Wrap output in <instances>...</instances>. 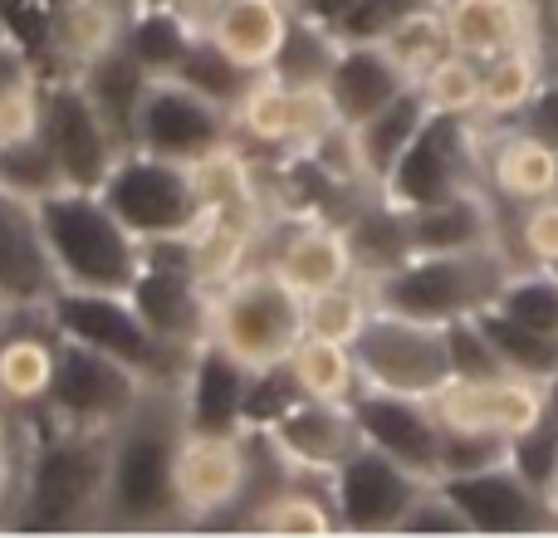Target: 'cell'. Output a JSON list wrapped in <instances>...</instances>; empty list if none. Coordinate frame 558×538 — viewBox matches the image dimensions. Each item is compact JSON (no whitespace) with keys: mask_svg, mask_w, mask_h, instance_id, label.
Listing matches in <instances>:
<instances>
[{"mask_svg":"<svg viewBox=\"0 0 558 538\" xmlns=\"http://www.w3.org/2000/svg\"><path fill=\"white\" fill-rule=\"evenodd\" d=\"M186 436V412L177 382H153L137 412L108 431V480L98 534H153L186 529L177 500V451Z\"/></svg>","mask_w":558,"mask_h":538,"instance_id":"cell-1","label":"cell"},{"mask_svg":"<svg viewBox=\"0 0 558 538\" xmlns=\"http://www.w3.org/2000/svg\"><path fill=\"white\" fill-rule=\"evenodd\" d=\"M104 480H108V436L64 431V426L39 421V431L25 436L5 529L98 534Z\"/></svg>","mask_w":558,"mask_h":538,"instance_id":"cell-2","label":"cell"},{"mask_svg":"<svg viewBox=\"0 0 558 538\" xmlns=\"http://www.w3.org/2000/svg\"><path fill=\"white\" fill-rule=\"evenodd\" d=\"M520 269L505 241L471 245V250H416L383 279H373L377 308H392L426 323H456L500 298L510 274Z\"/></svg>","mask_w":558,"mask_h":538,"instance_id":"cell-3","label":"cell"},{"mask_svg":"<svg viewBox=\"0 0 558 538\" xmlns=\"http://www.w3.org/2000/svg\"><path fill=\"white\" fill-rule=\"evenodd\" d=\"M45 231L49 265L59 274V289H108L128 294L143 269V241L118 221V211L104 201V192L64 186L35 206Z\"/></svg>","mask_w":558,"mask_h":538,"instance_id":"cell-4","label":"cell"},{"mask_svg":"<svg viewBox=\"0 0 558 538\" xmlns=\"http://www.w3.org/2000/svg\"><path fill=\"white\" fill-rule=\"evenodd\" d=\"M206 338L231 347L245 367L289 363V353L304 338V294L289 289L270 265H245L241 274L211 289Z\"/></svg>","mask_w":558,"mask_h":538,"instance_id":"cell-5","label":"cell"},{"mask_svg":"<svg viewBox=\"0 0 558 538\" xmlns=\"http://www.w3.org/2000/svg\"><path fill=\"white\" fill-rule=\"evenodd\" d=\"M153 377L143 367L123 363L113 353H98L88 343L59 338V367L49 396L39 412V421L64 426V431H88V436H108L137 412V402L147 396Z\"/></svg>","mask_w":558,"mask_h":538,"instance_id":"cell-6","label":"cell"},{"mask_svg":"<svg viewBox=\"0 0 558 538\" xmlns=\"http://www.w3.org/2000/svg\"><path fill=\"white\" fill-rule=\"evenodd\" d=\"M45 318L54 323L59 338L88 343L98 353H113L123 363L143 367L153 382H182L192 347H172L143 323L128 294H108V289H54L45 304Z\"/></svg>","mask_w":558,"mask_h":538,"instance_id":"cell-7","label":"cell"},{"mask_svg":"<svg viewBox=\"0 0 558 538\" xmlns=\"http://www.w3.org/2000/svg\"><path fill=\"white\" fill-rule=\"evenodd\" d=\"M465 186H485V123L461 113H432L377 192L402 211H416Z\"/></svg>","mask_w":558,"mask_h":538,"instance_id":"cell-8","label":"cell"},{"mask_svg":"<svg viewBox=\"0 0 558 538\" xmlns=\"http://www.w3.org/2000/svg\"><path fill=\"white\" fill-rule=\"evenodd\" d=\"M98 192L137 241H177V235H192L202 221L192 167L143 152V147H123Z\"/></svg>","mask_w":558,"mask_h":538,"instance_id":"cell-9","label":"cell"},{"mask_svg":"<svg viewBox=\"0 0 558 538\" xmlns=\"http://www.w3.org/2000/svg\"><path fill=\"white\" fill-rule=\"evenodd\" d=\"M353 357L363 387L377 392H402L432 402L451 382V353H446V323L407 318L392 308H373L363 333L353 338Z\"/></svg>","mask_w":558,"mask_h":538,"instance_id":"cell-10","label":"cell"},{"mask_svg":"<svg viewBox=\"0 0 558 538\" xmlns=\"http://www.w3.org/2000/svg\"><path fill=\"white\" fill-rule=\"evenodd\" d=\"M133 308L162 343L196 347L211 323V284H206L186 235L177 241H143V269L128 289Z\"/></svg>","mask_w":558,"mask_h":538,"instance_id":"cell-11","label":"cell"},{"mask_svg":"<svg viewBox=\"0 0 558 538\" xmlns=\"http://www.w3.org/2000/svg\"><path fill=\"white\" fill-rule=\"evenodd\" d=\"M226 143H235L231 108L216 103L211 94H202L196 84H186L177 74L147 78L143 103H137V118H133V147L192 167Z\"/></svg>","mask_w":558,"mask_h":538,"instance_id":"cell-12","label":"cell"},{"mask_svg":"<svg viewBox=\"0 0 558 538\" xmlns=\"http://www.w3.org/2000/svg\"><path fill=\"white\" fill-rule=\"evenodd\" d=\"M251 431H192L177 451V500L186 524L241 519L251 494Z\"/></svg>","mask_w":558,"mask_h":538,"instance_id":"cell-13","label":"cell"},{"mask_svg":"<svg viewBox=\"0 0 558 538\" xmlns=\"http://www.w3.org/2000/svg\"><path fill=\"white\" fill-rule=\"evenodd\" d=\"M422 485L426 480L416 470L363 441L328 475V504H333L343 534H397Z\"/></svg>","mask_w":558,"mask_h":538,"instance_id":"cell-14","label":"cell"},{"mask_svg":"<svg viewBox=\"0 0 558 538\" xmlns=\"http://www.w3.org/2000/svg\"><path fill=\"white\" fill-rule=\"evenodd\" d=\"M39 133H45V143L54 147L69 186H88V192H98L104 176L113 172V162L123 157L118 133L108 127V118L94 108V98L84 94V84H78L74 74H49Z\"/></svg>","mask_w":558,"mask_h":538,"instance_id":"cell-15","label":"cell"},{"mask_svg":"<svg viewBox=\"0 0 558 538\" xmlns=\"http://www.w3.org/2000/svg\"><path fill=\"white\" fill-rule=\"evenodd\" d=\"M446 490L461 504L471 534H558V504L549 490L530 485L510 461L475 475H446Z\"/></svg>","mask_w":558,"mask_h":538,"instance_id":"cell-16","label":"cell"},{"mask_svg":"<svg viewBox=\"0 0 558 538\" xmlns=\"http://www.w3.org/2000/svg\"><path fill=\"white\" fill-rule=\"evenodd\" d=\"M333 127L338 118L324 88H299L275 74H260L251 94L235 103V137L275 147V152H304Z\"/></svg>","mask_w":558,"mask_h":538,"instance_id":"cell-17","label":"cell"},{"mask_svg":"<svg viewBox=\"0 0 558 538\" xmlns=\"http://www.w3.org/2000/svg\"><path fill=\"white\" fill-rule=\"evenodd\" d=\"M353 416H357V436L367 445L402 461L422 480H441V416H436V406L426 396L363 387L353 396Z\"/></svg>","mask_w":558,"mask_h":538,"instance_id":"cell-18","label":"cell"},{"mask_svg":"<svg viewBox=\"0 0 558 538\" xmlns=\"http://www.w3.org/2000/svg\"><path fill=\"white\" fill-rule=\"evenodd\" d=\"M265 441L289 465V475L328 480L363 445V436H357L353 402H314V396H304L275 426H265Z\"/></svg>","mask_w":558,"mask_h":538,"instance_id":"cell-19","label":"cell"},{"mask_svg":"<svg viewBox=\"0 0 558 538\" xmlns=\"http://www.w3.org/2000/svg\"><path fill=\"white\" fill-rule=\"evenodd\" d=\"M279 231L265 250L260 265H270L289 289L299 294H318V289H333L343 279L357 274L353 250H348V235L338 221H324V216H294V211H279L275 216Z\"/></svg>","mask_w":558,"mask_h":538,"instance_id":"cell-20","label":"cell"},{"mask_svg":"<svg viewBox=\"0 0 558 538\" xmlns=\"http://www.w3.org/2000/svg\"><path fill=\"white\" fill-rule=\"evenodd\" d=\"M441 426H481V431H500V436H520L534 421H544V382H530L520 372L505 377H485V382H446L432 396Z\"/></svg>","mask_w":558,"mask_h":538,"instance_id":"cell-21","label":"cell"},{"mask_svg":"<svg viewBox=\"0 0 558 538\" xmlns=\"http://www.w3.org/2000/svg\"><path fill=\"white\" fill-rule=\"evenodd\" d=\"M54 289L59 274L49 265L35 206L0 192V298L10 304V314H45Z\"/></svg>","mask_w":558,"mask_h":538,"instance_id":"cell-22","label":"cell"},{"mask_svg":"<svg viewBox=\"0 0 558 538\" xmlns=\"http://www.w3.org/2000/svg\"><path fill=\"white\" fill-rule=\"evenodd\" d=\"M416 78L392 59V49L383 39H343L333 54V69L324 78V94L333 103V118L343 127H357L363 118H373L383 103H392L397 94H407Z\"/></svg>","mask_w":558,"mask_h":538,"instance_id":"cell-23","label":"cell"},{"mask_svg":"<svg viewBox=\"0 0 558 538\" xmlns=\"http://www.w3.org/2000/svg\"><path fill=\"white\" fill-rule=\"evenodd\" d=\"M251 372L231 347H221L216 338H202L192 347V363H186L182 382V412L192 431H245V387Z\"/></svg>","mask_w":558,"mask_h":538,"instance_id":"cell-24","label":"cell"},{"mask_svg":"<svg viewBox=\"0 0 558 538\" xmlns=\"http://www.w3.org/2000/svg\"><path fill=\"white\" fill-rule=\"evenodd\" d=\"M485 192L510 211L544 201L558 192V152L520 123H485Z\"/></svg>","mask_w":558,"mask_h":538,"instance_id":"cell-25","label":"cell"},{"mask_svg":"<svg viewBox=\"0 0 558 538\" xmlns=\"http://www.w3.org/2000/svg\"><path fill=\"white\" fill-rule=\"evenodd\" d=\"M441 20L451 49L475 64L524 45V39H544L539 0H441Z\"/></svg>","mask_w":558,"mask_h":538,"instance_id":"cell-26","label":"cell"},{"mask_svg":"<svg viewBox=\"0 0 558 538\" xmlns=\"http://www.w3.org/2000/svg\"><path fill=\"white\" fill-rule=\"evenodd\" d=\"M59 367V333L45 314H15L0 333V402L29 416L45 406Z\"/></svg>","mask_w":558,"mask_h":538,"instance_id":"cell-27","label":"cell"},{"mask_svg":"<svg viewBox=\"0 0 558 538\" xmlns=\"http://www.w3.org/2000/svg\"><path fill=\"white\" fill-rule=\"evenodd\" d=\"M128 0H54L49 10L45 64L49 74H78L98 54L123 45Z\"/></svg>","mask_w":558,"mask_h":538,"instance_id":"cell-28","label":"cell"},{"mask_svg":"<svg viewBox=\"0 0 558 538\" xmlns=\"http://www.w3.org/2000/svg\"><path fill=\"white\" fill-rule=\"evenodd\" d=\"M407 231H412V255L416 250H471V245L505 241V216L485 186H465V192L446 196V201L407 211Z\"/></svg>","mask_w":558,"mask_h":538,"instance_id":"cell-29","label":"cell"},{"mask_svg":"<svg viewBox=\"0 0 558 538\" xmlns=\"http://www.w3.org/2000/svg\"><path fill=\"white\" fill-rule=\"evenodd\" d=\"M289 25H294V5H289V0H226V5L206 20V35L241 69L270 74V64L279 59V49H284Z\"/></svg>","mask_w":558,"mask_h":538,"instance_id":"cell-30","label":"cell"},{"mask_svg":"<svg viewBox=\"0 0 558 538\" xmlns=\"http://www.w3.org/2000/svg\"><path fill=\"white\" fill-rule=\"evenodd\" d=\"M436 108L426 103L422 84H412L407 94H397L392 103H383L373 118H363L357 127H348L353 137V157H357V172H363L367 186H383L392 176V167L402 162V152L416 143V133L426 127Z\"/></svg>","mask_w":558,"mask_h":538,"instance_id":"cell-31","label":"cell"},{"mask_svg":"<svg viewBox=\"0 0 558 538\" xmlns=\"http://www.w3.org/2000/svg\"><path fill=\"white\" fill-rule=\"evenodd\" d=\"M549 78V49L544 39H524V45L505 49V54L481 64V123H514L524 113L539 84Z\"/></svg>","mask_w":558,"mask_h":538,"instance_id":"cell-32","label":"cell"},{"mask_svg":"<svg viewBox=\"0 0 558 538\" xmlns=\"http://www.w3.org/2000/svg\"><path fill=\"white\" fill-rule=\"evenodd\" d=\"M348 235V250H353L357 279H383L387 269H397L412 255V231H407V211L392 206L383 192H373L353 216L343 221Z\"/></svg>","mask_w":558,"mask_h":538,"instance_id":"cell-33","label":"cell"},{"mask_svg":"<svg viewBox=\"0 0 558 538\" xmlns=\"http://www.w3.org/2000/svg\"><path fill=\"white\" fill-rule=\"evenodd\" d=\"M245 529L255 534H279V538H324V534H343L338 529V514L328 504V480L314 475H289L284 485L260 500L245 519Z\"/></svg>","mask_w":558,"mask_h":538,"instance_id":"cell-34","label":"cell"},{"mask_svg":"<svg viewBox=\"0 0 558 538\" xmlns=\"http://www.w3.org/2000/svg\"><path fill=\"white\" fill-rule=\"evenodd\" d=\"M74 78L84 84V94L94 98L98 113L108 118V127L118 133V143L133 147V118H137V103H143V88H147V78L153 74L128 54V45L98 54L94 64H84Z\"/></svg>","mask_w":558,"mask_h":538,"instance_id":"cell-35","label":"cell"},{"mask_svg":"<svg viewBox=\"0 0 558 538\" xmlns=\"http://www.w3.org/2000/svg\"><path fill=\"white\" fill-rule=\"evenodd\" d=\"M202 35L196 20H186L177 5H147V10H128V29H123V45L137 64L147 69L153 78L177 74L192 49V39Z\"/></svg>","mask_w":558,"mask_h":538,"instance_id":"cell-36","label":"cell"},{"mask_svg":"<svg viewBox=\"0 0 558 538\" xmlns=\"http://www.w3.org/2000/svg\"><path fill=\"white\" fill-rule=\"evenodd\" d=\"M289 372H294L299 392L314 396V402H353L363 392V372H357L353 347L333 343V338L304 333L299 347L289 353Z\"/></svg>","mask_w":558,"mask_h":538,"instance_id":"cell-37","label":"cell"},{"mask_svg":"<svg viewBox=\"0 0 558 538\" xmlns=\"http://www.w3.org/2000/svg\"><path fill=\"white\" fill-rule=\"evenodd\" d=\"M64 167H59L54 147L45 143V133H25L0 143V192L20 196V201L39 206L45 196L64 192Z\"/></svg>","mask_w":558,"mask_h":538,"instance_id":"cell-38","label":"cell"},{"mask_svg":"<svg viewBox=\"0 0 558 538\" xmlns=\"http://www.w3.org/2000/svg\"><path fill=\"white\" fill-rule=\"evenodd\" d=\"M373 308H377L373 284L353 274V279H343V284L318 289V294L304 298V333L333 338V343L353 347V338L363 333V323H367V314H373Z\"/></svg>","mask_w":558,"mask_h":538,"instance_id":"cell-39","label":"cell"},{"mask_svg":"<svg viewBox=\"0 0 558 538\" xmlns=\"http://www.w3.org/2000/svg\"><path fill=\"white\" fill-rule=\"evenodd\" d=\"M338 45H343L338 29L318 25V20H308V15L294 10V25H289L284 49H279V59L270 64V74L284 78V84H299V88H324Z\"/></svg>","mask_w":558,"mask_h":538,"instance_id":"cell-40","label":"cell"},{"mask_svg":"<svg viewBox=\"0 0 558 538\" xmlns=\"http://www.w3.org/2000/svg\"><path fill=\"white\" fill-rule=\"evenodd\" d=\"M481 328L490 333V343H495V353L505 357V367L510 372H520V377H530V382H544V377L554 372V363H558V338L554 333H539V328H530V323H520V318H510L505 308H481Z\"/></svg>","mask_w":558,"mask_h":538,"instance_id":"cell-41","label":"cell"},{"mask_svg":"<svg viewBox=\"0 0 558 538\" xmlns=\"http://www.w3.org/2000/svg\"><path fill=\"white\" fill-rule=\"evenodd\" d=\"M177 78L196 84L202 94H211L216 103H226V108L235 113V103H241V98L251 94V84H255L260 74L241 69V64H235V59L226 54V49L202 29V35L192 39V49H186V59H182V69H177Z\"/></svg>","mask_w":558,"mask_h":538,"instance_id":"cell-42","label":"cell"},{"mask_svg":"<svg viewBox=\"0 0 558 538\" xmlns=\"http://www.w3.org/2000/svg\"><path fill=\"white\" fill-rule=\"evenodd\" d=\"M495 308H505V314L520 318V323L558 338V274L544 265H520L510 274V284L500 289Z\"/></svg>","mask_w":558,"mask_h":538,"instance_id":"cell-43","label":"cell"},{"mask_svg":"<svg viewBox=\"0 0 558 538\" xmlns=\"http://www.w3.org/2000/svg\"><path fill=\"white\" fill-rule=\"evenodd\" d=\"M416 84H422L426 103H432L436 113H461V118L481 113V64L465 59V54H456V49L446 59H436Z\"/></svg>","mask_w":558,"mask_h":538,"instance_id":"cell-44","label":"cell"},{"mask_svg":"<svg viewBox=\"0 0 558 538\" xmlns=\"http://www.w3.org/2000/svg\"><path fill=\"white\" fill-rule=\"evenodd\" d=\"M383 45L392 49V59H397V64H402L412 78H422L426 69L436 64V59L451 54V39H446V20H441V10H426V15L402 20V25H397L392 35H383Z\"/></svg>","mask_w":558,"mask_h":538,"instance_id":"cell-45","label":"cell"},{"mask_svg":"<svg viewBox=\"0 0 558 538\" xmlns=\"http://www.w3.org/2000/svg\"><path fill=\"white\" fill-rule=\"evenodd\" d=\"M505 461H510V436L481 431V426H441V480L490 470Z\"/></svg>","mask_w":558,"mask_h":538,"instance_id":"cell-46","label":"cell"},{"mask_svg":"<svg viewBox=\"0 0 558 538\" xmlns=\"http://www.w3.org/2000/svg\"><path fill=\"white\" fill-rule=\"evenodd\" d=\"M446 353H451V377H456V382H485V377H505V372H510L475 314L446 323Z\"/></svg>","mask_w":558,"mask_h":538,"instance_id":"cell-47","label":"cell"},{"mask_svg":"<svg viewBox=\"0 0 558 538\" xmlns=\"http://www.w3.org/2000/svg\"><path fill=\"white\" fill-rule=\"evenodd\" d=\"M520 265H558V192L544 201H530L514 211V235L505 241Z\"/></svg>","mask_w":558,"mask_h":538,"instance_id":"cell-48","label":"cell"},{"mask_svg":"<svg viewBox=\"0 0 558 538\" xmlns=\"http://www.w3.org/2000/svg\"><path fill=\"white\" fill-rule=\"evenodd\" d=\"M294 402H304V392H299L289 363L255 367L251 387H245V431H265V426H275Z\"/></svg>","mask_w":558,"mask_h":538,"instance_id":"cell-49","label":"cell"},{"mask_svg":"<svg viewBox=\"0 0 558 538\" xmlns=\"http://www.w3.org/2000/svg\"><path fill=\"white\" fill-rule=\"evenodd\" d=\"M510 465L524 475L530 485H539V490L554 494L558 485V426L544 416V421H534L530 431H520L510 441Z\"/></svg>","mask_w":558,"mask_h":538,"instance_id":"cell-50","label":"cell"},{"mask_svg":"<svg viewBox=\"0 0 558 538\" xmlns=\"http://www.w3.org/2000/svg\"><path fill=\"white\" fill-rule=\"evenodd\" d=\"M426 10H441V0H357V10L338 25L343 39H383L392 35L402 20L426 15Z\"/></svg>","mask_w":558,"mask_h":538,"instance_id":"cell-51","label":"cell"},{"mask_svg":"<svg viewBox=\"0 0 558 538\" xmlns=\"http://www.w3.org/2000/svg\"><path fill=\"white\" fill-rule=\"evenodd\" d=\"M397 534H471V524H465L461 504L451 500V490L441 480H426L422 494L412 500V510L402 514Z\"/></svg>","mask_w":558,"mask_h":538,"instance_id":"cell-52","label":"cell"},{"mask_svg":"<svg viewBox=\"0 0 558 538\" xmlns=\"http://www.w3.org/2000/svg\"><path fill=\"white\" fill-rule=\"evenodd\" d=\"M20 412H10L0 402V524L10 514V500H15V480H20V455H25V431H20Z\"/></svg>","mask_w":558,"mask_h":538,"instance_id":"cell-53","label":"cell"},{"mask_svg":"<svg viewBox=\"0 0 558 538\" xmlns=\"http://www.w3.org/2000/svg\"><path fill=\"white\" fill-rule=\"evenodd\" d=\"M514 123L524 127V133H534L539 143H549L554 152H558V74H549L539 84V94L524 103V113L514 118Z\"/></svg>","mask_w":558,"mask_h":538,"instance_id":"cell-54","label":"cell"},{"mask_svg":"<svg viewBox=\"0 0 558 538\" xmlns=\"http://www.w3.org/2000/svg\"><path fill=\"white\" fill-rule=\"evenodd\" d=\"M289 5L299 10V15H308V20H318V25H328V29H338L348 15L357 10V0H289Z\"/></svg>","mask_w":558,"mask_h":538,"instance_id":"cell-55","label":"cell"},{"mask_svg":"<svg viewBox=\"0 0 558 538\" xmlns=\"http://www.w3.org/2000/svg\"><path fill=\"white\" fill-rule=\"evenodd\" d=\"M172 5H177V10H182V15H186V20H196V25H202V29H206V20H211V15H216V10H221V5H226V0H172Z\"/></svg>","mask_w":558,"mask_h":538,"instance_id":"cell-56","label":"cell"},{"mask_svg":"<svg viewBox=\"0 0 558 538\" xmlns=\"http://www.w3.org/2000/svg\"><path fill=\"white\" fill-rule=\"evenodd\" d=\"M544 416L558 426V363H554V372L544 377Z\"/></svg>","mask_w":558,"mask_h":538,"instance_id":"cell-57","label":"cell"},{"mask_svg":"<svg viewBox=\"0 0 558 538\" xmlns=\"http://www.w3.org/2000/svg\"><path fill=\"white\" fill-rule=\"evenodd\" d=\"M147 5H172V0H128V10H147Z\"/></svg>","mask_w":558,"mask_h":538,"instance_id":"cell-58","label":"cell"},{"mask_svg":"<svg viewBox=\"0 0 558 538\" xmlns=\"http://www.w3.org/2000/svg\"><path fill=\"white\" fill-rule=\"evenodd\" d=\"M10 318H15V314H10V304H5V298H0V333H5V328H10Z\"/></svg>","mask_w":558,"mask_h":538,"instance_id":"cell-59","label":"cell"},{"mask_svg":"<svg viewBox=\"0 0 558 538\" xmlns=\"http://www.w3.org/2000/svg\"><path fill=\"white\" fill-rule=\"evenodd\" d=\"M549 10H554V29H558V0H549Z\"/></svg>","mask_w":558,"mask_h":538,"instance_id":"cell-60","label":"cell"},{"mask_svg":"<svg viewBox=\"0 0 558 538\" xmlns=\"http://www.w3.org/2000/svg\"><path fill=\"white\" fill-rule=\"evenodd\" d=\"M554 504H558V485H554Z\"/></svg>","mask_w":558,"mask_h":538,"instance_id":"cell-61","label":"cell"},{"mask_svg":"<svg viewBox=\"0 0 558 538\" xmlns=\"http://www.w3.org/2000/svg\"><path fill=\"white\" fill-rule=\"evenodd\" d=\"M0 35H5V25H0Z\"/></svg>","mask_w":558,"mask_h":538,"instance_id":"cell-62","label":"cell"}]
</instances>
